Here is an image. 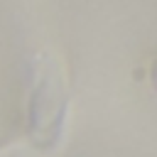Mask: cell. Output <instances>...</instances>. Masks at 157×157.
Returning <instances> with one entry per match:
<instances>
[{"label": "cell", "instance_id": "cell-1", "mask_svg": "<svg viewBox=\"0 0 157 157\" xmlns=\"http://www.w3.org/2000/svg\"><path fill=\"white\" fill-rule=\"evenodd\" d=\"M2 157H15V155H2ZM20 157H22V155H20Z\"/></svg>", "mask_w": 157, "mask_h": 157}]
</instances>
